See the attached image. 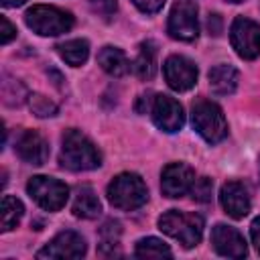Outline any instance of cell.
<instances>
[{"mask_svg":"<svg viewBox=\"0 0 260 260\" xmlns=\"http://www.w3.org/2000/svg\"><path fill=\"white\" fill-rule=\"evenodd\" d=\"M59 162L69 171H91L102 165V154L83 132L69 128L61 138Z\"/></svg>","mask_w":260,"mask_h":260,"instance_id":"6da1fadb","label":"cell"},{"mask_svg":"<svg viewBox=\"0 0 260 260\" xmlns=\"http://www.w3.org/2000/svg\"><path fill=\"white\" fill-rule=\"evenodd\" d=\"M158 230L165 232L167 236L179 240L181 246L193 248L203 238V217L199 213L169 209L158 217Z\"/></svg>","mask_w":260,"mask_h":260,"instance_id":"7a4b0ae2","label":"cell"},{"mask_svg":"<svg viewBox=\"0 0 260 260\" xmlns=\"http://www.w3.org/2000/svg\"><path fill=\"white\" fill-rule=\"evenodd\" d=\"M191 124L195 132L209 144H215L228 136V122L221 108L211 100H195L191 106Z\"/></svg>","mask_w":260,"mask_h":260,"instance_id":"3957f363","label":"cell"},{"mask_svg":"<svg viewBox=\"0 0 260 260\" xmlns=\"http://www.w3.org/2000/svg\"><path fill=\"white\" fill-rule=\"evenodd\" d=\"M146 199H148V189L140 179V175L136 173H120L108 185V201L116 209L132 211L142 207Z\"/></svg>","mask_w":260,"mask_h":260,"instance_id":"277c9868","label":"cell"},{"mask_svg":"<svg viewBox=\"0 0 260 260\" xmlns=\"http://www.w3.org/2000/svg\"><path fill=\"white\" fill-rule=\"evenodd\" d=\"M24 22L32 32L41 37H57L73 26V16L57 6L35 4L32 8L26 10Z\"/></svg>","mask_w":260,"mask_h":260,"instance_id":"5b68a950","label":"cell"},{"mask_svg":"<svg viewBox=\"0 0 260 260\" xmlns=\"http://www.w3.org/2000/svg\"><path fill=\"white\" fill-rule=\"evenodd\" d=\"M26 191L28 195L47 211H59L69 197V187L53 177H45V175H37L26 183Z\"/></svg>","mask_w":260,"mask_h":260,"instance_id":"8992f818","label":"cell"},{"mask_svg":"<svg viewBox=\"0 0 260 260\" xmlns=\"http://www.w3.org/2000/svg\"><path fill=\"white\" fill-rule=\"evenodd\" d=\"M230 41L242 59H256L260 55V24L246 16H238L230 28Z\"/></svg>","mask_w":260,"mask_h":260,"instance_id":"52a82bcc","label":"cell"},{"mask_svg":"<svg viewBox=\"0 0 260 260\" xmlns=\"http://www.w3.org/2000/svg\"><path fill=\"white\" fill-rule=\"evenodd\" d=\"M167 30L177 41H195L199 35V20H197V6L189 0H181L171 8Z\"/></svg>","mask_w":260,"mask_h":260,"instance_id":"ba28073f","label":"cell"},{"mask_svg":"<svg viewBox=\"0 0 260 260\" xmlns=\"http://www.w3.org/2000/svg\"><path fill=\"white\" fill-rule=\"evenodd\" d=\"M150 116L152 122L156 124V128H160L162 132H179L185 124V114H183V106L165 93L154 95L152 104H150Z\"/></svg>","mask_w":260,"mask_h":260,"instance_id":"9c48e42d","label":"cell"},{"mask_svg":"<svg viewBox=\"0 0 260 260\" xmlns=\"http://www.w3.org/2000/svg\"><path fill=\"white\" fill-rule=\"evenodd\" d=\"M85 252V240L77 232L65 230L59 232L49 244H45V248L37 252V258H81Z\"/></svg>","mask_w":260,"mask_h":260,"instance_id":"30bf717a","label":"cell"},{"mask_svg":"<svg viewBox=\"0 0 260 260\" xmlns=\"http://www.w3.org/2000/svg\"><path fill=\"white\" fill-rule=\"evenodd\" d=\"M162 71H165V79H167L169 87L175 89V91H187L197 81V67H195V63L191 59L183 57V55L167 57V61L162 65Z\"/></svg>","mask_w":260,"mask_h":260,"instance_id":"8fae6325","label":"cell"},{"mask_svg":"<svg viewBox=\"0 0 260 260\" xmlns=\"http://www.w3.org/2000/svg\"><path fill=\"white\" fill-rule=\"evenodd\" d=\"M193 181H195V171L185 162H169L160 173V189L171 199L189 193Z\"/></svg>","mask_w":260,"mask_h":260,"instance_id":"7c38bea8","label":"cell"},{"mask_svg":"<svg viewBox=\"0 0 260 260\" xmlns=\"http://www.w3.org/2000/svg\"><path fill=\"white\" fill-rule=\"evenodd\" d=\"M211 244H213V250L225 258H244L248 254L244 236L236 228L225 223H217L211 230Z\"/></svg>","mask_w":260,"mask_h":260,"instance_id":"4fadbf2b","label":"cell"},{"mask_svg":"<svg viewBox=\"0 0 260 260\" xmlns=\"http://www.w3.org/2000/svg\"><path fill=\"white\" fill-rule=\"evenodd\" d=\"M219 203L223 207V211L234 217V219H242L250 213V195L248 189L240 183V181H228L223 183L221 191H219Z\"/></svg>","mask_w":260,"mask_h":260,"instance_id":"5bb4252c","label":"cell"},{"mask_svg":"<svg viewBox=\"0 0 260 260\" xmlns=\"http://www.w3.org/2000/svg\"><path fill=\"white\" fill-rule=\"evenodd\" d=\"M16 154L28 165H43L49 158V142L37 130H24L16 140Z\"/></svg>","mask_w":260,"mask_h":260,"instance_id":"9a60e30c","label":"cell"},{"mask_svg":"<svg viewBox=\"0 0 260 260\" xmlns=\"http://www.w3.org/2000/svg\"><path fill=\"white\" fill-rule=\"evenodd\" d=\"M98 63H100V67L108 73V75H112V77H122V75H126L128 71H130V61H128V57H126V53L122 51V49H118V47H112V45H106V47H102L100 49V53H98Z\"/></svg>","mask_w":260,"mask_h":260,"instance_id":"2e32d148","label":"cell"},{"mask_svg":"<svg viewBox=\"0 0 260 260\" xmlns=\"http://www.w3.org/2000/svg\"><path fill=\"white\" fill-rule=\"evenodd\" d=\"M209 87L217 95H230L238 87V71L228 63H219L209 69Z\"/></svg>","mask_w":260,"mask_h":260,"instance_id":"e0dca14e","label":"cell"},{"mask_svg":"<svg viewBox=\"0 0 260 260\" xmlns=\"http://www.w3.org/2000/svg\"><path fill=\"white\" fill-rule=\"evenodd\" d=\"M132 71L140 79H152L156 73V45L152 41H144L138 47V55L132 63Z\"/></svg>","mask_w":260,"mask_h":260,"instance_id":"ac0fdd59","label":"cell"},{"mask_svg":"<svg viewBox=\"0 0 260 260\" xmlns=\"http://www.w3.org/2000/svg\"><path fill=\"white\" fill-rule=\"evenodd\" d=\"M73 213L83 219H93L102 213V203L89 185H83L77 189L75 199H73Z\"/></svg>","mask_w":260,"mask_h":260,"instance_id":"d6986e66","label":"cell"},{"mask_svg":"<svg viewBox=\"0 0 260 260\" xmlns=\"http://www.w3.org/2000/svg\"><path fill=\"white\" fill-rule=\"evenodd\" d=\"M57 53L61 55V59L67 65L79 67L89 57V43L85 39H71V41H65V43L57 45Z\"/></svg>","mask_w":260,"mask_h":260,"instance_id":"ffe728a7","label":"cell"},{"mask_svg":"<svg viewBox=\"0 0 260 260\" xmlns=\"http://www.w3.org/2000/svg\"><path fill=\"white\" fill-rule=\"evenodd\" d=\"M120 236H122V228L118 221L108 219L102 228H100V254L102 256H120Z\"/></svg>","mask_w":260,"mask_h":260,"instance_id":"44dd1931","label":"cell"},{"mask_svg":"<svg viewBox=\"0 0 260 260\" xmlns=\"http://www.w3.org/2000/svg\"><path fill=\"white\" fill-rule=\"evenodd\" d=\"M22 213H24L22 201L12 195H4L2 197V213H0V230L2 232L14 230L18 225V221L22 219Z\"/></svg>","mask_w":260,"mask_h":260,"instance_id":"7402d4cb","label":"cell"},{"mask_svg":"<svg viewBox=\"0 0 260 260\" xmlns=\"http://www.w3.org/2000/svg\"><path fill=\"white\" fill-rule=\"evenodd\" d=\"M136 258H171V248L158 238H142L134 248Z\"/></svg>","mask_w":260,"mask_h":260,"instance_id":"603a6c76","label":"cell"},{"mask_svg":"<svg viewBox=\"0 0 260 260\" xmlns=\"http://www.w3.org/2000/svg\"><path fill=\"white\" fill-rule=\"evenodd\" d=\"M28 108L39 118H51V116L57 114V104L51 102L49 98L41 95V93H30L28 95Z\"/></svg>","mask_w":260,"mask_h":260,"instance_id":"cb8c5ba5","label":"cell"},{"mask_svg":"<svg viewBox=\"0 0 260 260\" xmlns=\"http://www.w3.org/2000/svg\"><path fill=\"white\" fill-rule=\"evenodd\" d=\"M189 193H191L193 201H197V203H207V201H211L213 181H211L209 177H199V179H195V181H193V185H191Z\"/></svg>","mask_w":260,"mask_h":260,"instance_id":"d4e9b609","label":"cell"},{"mask_svg":"<svg viewBox=\"0 0 260 260\" xmlns=\"http://www.w3.org/2000/svg\"><path fill=\"white\" fill-rule=\"evenodd\" d=\"M89 6L93 10V14L102 16V18H110L118 8L116 0H89Z\"/></svg>","mask_w":260,"mask_h":260,"instance_id":"484cf974","label":"cell"},{"mask_svg":"<svg viewBox=\"0 0 260 260\" xmlns=\"http://www.w3.org/2000/svg\"><path fill=\"white\" fill-rule=\"evenodd\" d=\"M0 43L2 45H8L14 37H16V28L12 26V22L6 18V16H0Z\"/></svg>","mask_w":260,"mask_h":260,"instance_id":"4316f807","label":"cell"},{"mask_svg":"<svg viewBox=\"0 0 260 260\" xmlns=\"http://www.w3.org/2000/svg\"><path fill=\"white\" fill-rule=\"evenodd\" d=\"M134 4H136V8L140 10V12H144V14H154V12H158L160 8H162V4H165V0H132Z\"/></svg>","mask_w":260,"mask_h":260,"instance_id":"83f0119b","label":"cell"},{"mask_svg":"<svg viewBox=\"0 0 260 260\" xmlns=\"http://www.w3.org/2000/svg\"><path fill=\"white\" fill-rule=\"evenodd\" d=\"M250 238H252V244H254V248H256V252L260 254V215L252 221V225H250Z\"/></svg>","mask_w":260,"mask_h":260,"instance_id":"f1b7e54d","label":"cell"},{"mask_svg":"<svg viewBox=\"0 0 260 260\" xmlns=\"http://www.w3.org/2000/svg\"><path fill=\"white\" fill-rule=\"evenodd\" d=\"M207 28H209V32L215 35V37L221 32V18H219V14H209V18H207Z\"/></svg>","mask_w":260,"mask_h":260,"instance_id":"f546056e","label":"cell"},{"mask_svg":"<svg viewBox=\"0 0 260 260\" xmlns=\"http://www.w3.org/2000/svg\"><path fill=\"white\" fill-rule=\"evenodd\" d=\"M0 2H2V6H6V8H16V6L24 4L26 0H0Z\"/></svg>","mask_w":260,"mask_h":260,"instance_id":"4dcf8cb0","label":"cell"},{"mask_svg":"<svg viewBox=\"0 0 260 260\" xmlns=\"http://www.w3.org/2000/svg\"><path fill=\"white\" fill-rule=\"evenodd\" d=\"M225 2H232V4H240V2H244V0H225Z\"/></svg>","mask_w":260,"mask_h":260,"instance_id":"1f68e13d","label":"cell"}]
</instances>
